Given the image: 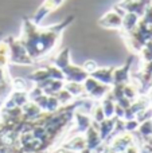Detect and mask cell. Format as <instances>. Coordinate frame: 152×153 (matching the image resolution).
I'll use <instances>...</instances> for the list:
<instances>
[{
  "label": "cell",
  "instance_id": "6da1fadb",
  "mask_svg": "<svg viewBox=\"0 0 152 153\" xmlns=\"http://www.w3.org/2000/svg\"><path fill=\"white\" fill-rule=\"evenodd\" d=\"M63 148L67 149V151L82 152L83 149L86 148V138L81 137V136H78V137H74V138H72V140H70L67 144H65Z\"/></svg>",
  "mask_w": 152,
  "mask_h": 153
},
{
  "label": "cell",
  "instance_id": "7a4b0ae2",
  "mask_svg": "<svg viewBox=\"0 0 152 153\" xmlns=\"http://www.w3.org/2000/svg\"><path fill=\"white\" fill-rule=\"evenodd\" d=\"M75 121H77V128H78V132L83 133L89 129L90 126V120L89 117L86 116H81V114H77L75 116Z\"/></svg>",
  "mask_w": 152,
  "mask_h": 153
},
{
  "label": "cell",
  "instance_id": "3957f363",
  "mask_svg": "<svg viewBox=\"0 0 152 153\" xmlns=\"http://www.w3.org/2000/svg\"><path fill=\"white\" fill-rule=\"evenodd\" d=\"M92 116H93V118H94V122H97V124L102 122L105 118H107L101 106H96V108L93 109V113H92Z\"/></svg>",
  "mask_w": 152,
  "mask_h": 153
}]
</instances>
